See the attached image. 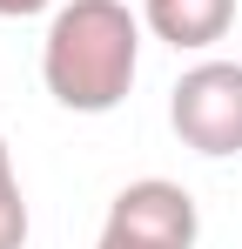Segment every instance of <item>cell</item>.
Instances as JSON below:
<instances>
[{
    "mask_svg": "<svg viewBox=\"0 0 242 249\" xmlns=\"http://www.w3.org/2000/svg\"><path fill=\"white\" fill-rule=\"evenodd\" d=\"M168 122L195 155H242V61H195L168 94Z\"/></svg>",
    "mask_w": 242,
    "mask_h": 249,
    "instance_id": "obj_2",
    "label": "cell"
},
{
    "mask_svg": "<svg viewBox=\"0 0 242 249\" xmlns=\"http://www.w3.org/2000/svg\"><path fill=\"white\" fill-rule=\"evenodd\" d=\"M101 229H115V236H135V243L148 249H195V196L182 189V182H168V175H141V182H128L115 202H108V222Z\"/></svg>",
    "mask_w": 242,
    "mask_h": 249,
    "instance_id": "obj_3",
    "label": "cell"
},
{
    "mask_svg": "<svg viewBox=\"0 0 242 249\" xmlns=\"http://www.w3.org/2000/svg\"><path fill=\"white\" fill-rule=\"evenodd\" d=\"M148 27L175 54H202L236 27V0H148Z\"/></svg>",
    "mask_w": 242,
    "mask_h": 249,
    "instance_id": "obj_4",
    "label": "cell"
},
{
    "mask_svg": "<svg viewBox=\"0 0 242 249\" xmlns=\"http://www.w3.org/2000/svg\"><path fill=\"white\" fill-rule=\"evenodd\" d=\"M141 7H148V0H141Z\"/></svg>",
    "mask_w": 242,
    "mask_h": 249,
    "instance_id": "obj_8",
    "label": "cell"
},
{
    "mask_svg": "<svg viewBox=\"0 0 242 249\" xmlns=\"http://www.w3.org/2000/svg\"><path fill=\"white\" fill-rule=\"evenodd\" d=\"M54 0H0V20H27V14H47Z\"/></svg>",
    "mask_w": 242,
    "mask_h": 249,
    "instance_id": "obj_6",
    "label": "cell"
},
{
    "mask_svg": "<svg viewBox=\"0 0 242 249\" xmlns=\"http://www.w3.org/2000/svg\"><path fill=\"white\" fill-rule=\"evenodd\" d=\"M0 249H27V196L7 155V135H0Z\"/></svg>",
    "mask_w": 242,
    "mask_h": 249,
    "instance_id": "obj_5",
    "label": "cell"
},
{
    "mask_svg": "<svg viewBox=\"0 0 242 249\" xmlns=\"http://www.w3.org/2000/svg\"><path fill=\"white\" fill-rule=\"evenodd\" d=\"M141 68V20L128 0H61L40 41V81L68 115H108Z\"/></svg>",
    "mask_w": 242,
    "mask_h": 249,
    "instance_id": "obj_1",
    "label": "cell"
},
{
    "mask_svg": "<svg viewBox=\"0 0 242 249\" xmlns=\"http://www.w3.org/2000/svg\"><path fill=\"white\" fill-rule=\"evenodd\" d=\"M94 249H148V243H135V236H115V229H101V243Z\"/></svg>",
    "mask_w": 242,
    "mask_h": 249,
    "instance_id": "obj_7",
    "label": "cell"
}]
</instances>
